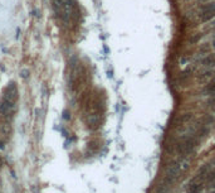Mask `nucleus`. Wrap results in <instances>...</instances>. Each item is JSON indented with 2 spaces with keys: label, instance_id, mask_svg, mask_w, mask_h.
<instances>
[{
  "label": "nucleus",
  "instance_id": "12",
  "mask_svg": "<svg viewBox=\"0 0 215 193\" xmlns=\"http://www.w3.org/2000/svg\"><path fill=\"white\" fill-rule=\"evenodd\" d=\"M214 193H215V189H214Z\"/></svg>",
  "mask_w": 215,
  "mask_h": 193
},
{
  "label": "nucleus",
  "instance_id": "9",
  "mask_svg": "<svg viewBox=\"0 0 215 193\" xmlns=\"http://www.w3.org/2000/svg\"><path fill=\"white\" fill-rule=\"evenodd\" d=\"M201 2H205V3H208V2H211V0H201Z\"/></svg>",
  "mask_w": 215,
  "mask_h": 193
},
{
  "label": "nucleus",
  "instance_id": "10",
  "mask_svg": "<svg viewBox=\"0 0 215 193\" xmlns=\"http://www.w3.org/2000/svg\"><path fill=\"white\" fill-rule=\"evenodd\" d=\"M213 48H214V49H215V40H214V42H213Z\"/></svg>",
  "mask_w": 215,
  "mask_h": 193
},
{
  "label": "nucleus",
  "instance_id": "1",
  "mask_svg": "<svg viewBox=\"0 0 215 193\" xmlns=\"http://www.w3.org/2000/svg\"><path fill=\"white\" fill-rule=\"evenodd\" d=\"M52 8L55 18L66 26L72 24L77 18L76 0H52Z\"/></svg>",
  "mask_w": 215,
  "mask_h": 193
},
{
  "label": "nucleus",
  "instance_id": "3",
  "mask_svg": "<svg viewBox=\"0 0 215 193\" xmlns=\"http://www.w3.org/2000/svg\"><path fill=\"white\" fill-rule=\"evenodd\" d=\"M15 101H12V100L3 97L2 101H0V115H3L4 117H9L14 114L15 111Z\"/></svg>",
  "mask_w": 215,
  "mask_h": 193
},
{
  "label": "nucleus",
  "instance_id": "8",
  "mask_svg": "<svg viewBox=\"0 0 215 193\" xmlns=\"http://www.w3.org/2000/svg\"><path fill=\"white\" fill-rule=\"evenodd\" d=\"M9 133H10V125H9V122L0 124V134H3V135H8Z\"/></svg>",
  "mask_w": 215,
  "mask_h": 193
},
{
  "label": "nucleus",
  "instance_id": "11",
  "mask_svg": "<svg viewBox=\"0 0 215 193\" xmlns=\"http://www.w3.org/2000/svg\"><path fill=\"white\" fill-rule=\"evenodd\" d=\"M213 29H214V30H215V23H214V26H213Z\"/></svg>",
  "mask_w": 215,
  "mask_h": 193
},
{
  "label": "nucleus",
  "instance_id": "2",
  "mask_svg": "<svg viewBox=\"0 0 215 193\" xmlns=\"http://www.w3.org/2000/svg\"><path fill=\"white\" fill-rule=\"evenodd\" d=\"M196 146V141L191 136H186L184 139L180 140L176 144V152L181 155H189L190 153L194 152V149Z\"/></svg>",
  "mask_w": 215,
  "mask_h": 193
},
{
  "label": "nucleus",
  "instance_id": "4",
  "mask_svg": "<svg viewBox=\"0 0 215 193\" xmlns=\"http://www.w3.org/2000/svg\"><path fill=\"white\" fill-rule=\"evenodd\" d=\"M200 16L203 22H209L215 18V2L204 4L200 9Z\"/></svg>",
  "mask_w": 215,
  "mask_h": 193
},
{
  "label": "nucleus",
  "instance_id": "5",
  "mask_svg": "<svg viewBox=\"0 0 215 193\" xmlns=\"http://www.w3.org/2000/svg\"><path fill=\"white\" fill-rule=\"evenodd\" d=\"M203 184H204V181L196 175L187 184V193H200L203 191Z\"/></svg>",
  "mask_w": 215,
  "mask_h": 193
},
{
  "label": "nucleus",
  "instance_id": "13",
  "mask_svg": "<svg viewBox=\"0 0 215 193\" xmlns=\"http://www.w3.org/2000/svg\"><path fill=\"white\" fill-rule=\"evenodd\" d=\"M214 110H215V109H214Z\"/></svg>",
  "mask_w": 215,
  "mask_h": 193
},
{
  "label": "nucleus",
  "instance_id": "7",
  "mask_svg": "<svg viewBox=\"0 0 215 193\" xmlns=\"http://www.w3.org/2000/svg\"><path fill=\"white\" fill-rule=\"evenodd\" d=\"M203 66L209 67V68H211V67H215V54L206 56L204 60H203Z\"/></svg>",
  "mask_w": 215,
  "mask_h": 193
},
{
  "label": "nucleus",
  "instance_id": "6",
  "mask_svg": "<svg viewBox=\"0 0 215 193\" xmlns=\"http://www.w3.org/2000/svg\"><path fill=\"white\" fill-rule=\"evenodd\" d=\"M204 94L206 96H215V80L210 81L204 88Z\"/></svg>",
  "mask_w": 215,
  "mask_h": 193
}]
</instances>
